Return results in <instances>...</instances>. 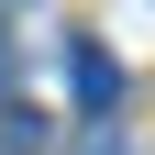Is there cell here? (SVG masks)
Segmentation results:
<instances>
[{
  "label": "cell",
  "mask_w": 155,
  "mask_h": 155,
  "mask_svg": "<svg viewBox=\"0 0 155 155\" xmlns=\"http://www.w3.org/2000/svg\"><path fill=\"white\" fill-rule=\"evenodd\" d=\"M67 78H78V100H89V111H111V100H122V67H111L100 45H67Z\"/></svg>",
  "instance_id": "6da1fadb"
},
{
  "label": "cell",
  "mask_w": 155,
  "mask_h": 155,
  "mask_svg": "<svg viewBox=\"0 0 155 155\" xmlns=\"http://www.w3.org/2000/svg\"><path fill=\"white\" fill-rule=\"evenodd\" d=\"M0 78H11V45H0Z\"/></svg>",
  "instance_id": "7a4b0ae2"
}]
</instances>
